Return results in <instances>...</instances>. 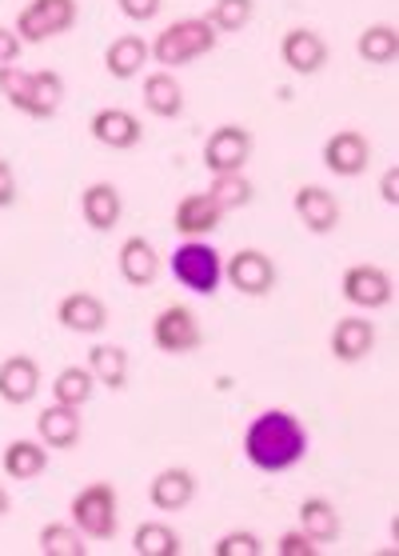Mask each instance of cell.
I'll use <instances>...</instances> for the list:
<instances>
[{"instance_id": "1", "label": "cell", "mask_w": 399, "mask_h": 556, "mask_svg": "<svg viewBox=\"0 0 399 556\" xmlns=\"http://www.w3.org/2000/svg\"><path fill=\"white\" fill-rule=\"evenodd\" d=\"M244 456L260 472H287L308 456V429L296 413L268 408L244 429Z\"/></svg>"}, {"instance_id": "2", "label": "cell", "mask_w": 399, "mask_h": 556, "mask_svg": "<svg viewBox=\"0 0 399 556\" xmlns=\"http://www.w3.org/2000/svg\"><path fill=\"white\" fill-rule=\"evenodd\" d=\"M216 37L220 33L204 16H184V21H172L164 33H156V40L149 45V56L172 73V68H184V64L208 56L216 49Z\"/></svg>"}, {"instance_id": "3", "label": "cell", "mask_w": 399, "mask_h": 556, "mask_svg": "<svg viewBox=\"0 0 399 556\" xmlns=\"http://www.w3.org/2000/svg\"><path fill=\"white\" fill-rule=\"evenodd\" d=\"M68 520L85 541H113L120 529V505H116V489L108 481L85 484L68 505Z\"/></svg>"}, {"instance_id": "4", "label": "cell", "mask_w": 399, "mask_h": 556, "mask_svg": "<svg viewBox=\"0 0 399 556\" xmlns=\"http://www.w3.org/2000/svg\"><path fill=\"white\" fill-rule=\"evenodd\" d=\"M172 277L196 296H213L224 285V256L216 253L213 244L204 241H184L172 253Z\"/></svg>"}, {"instance_id": "5", "label": "cell", "mask_w": 399, "mask_h": 556, "mask_svg": "<svg viewBox=\"0 0 399 556\" xmlns=\"http://www.w3.org/2000/svg\"><path fill=\"white\" fill-rule=\"evenodd\" d=\"M76 25V0H28L16 13V37L25 45H44L52 37H64Z\"/></svg>"}, {"instance_id": "6", "label": "cell", "mask_w": 399, "mask_h": 556, "mask_svg": "<svg viewBox=\"0 0 399 556\" xmlns=\"http://www.w3.org/2000/svg\"><path fill=\"white\" fill-rule=\"evenodd\" d=\"M252 149H256V140L244 125H220L216 132H208L204 140V152H200V161L208 173H244L252 161Z\"/></svg>"}, {"instance_id": "7", "label": "cell", "mask_w": 399, "mask_h": 556, "mask_svg": "<svg viewBox=\"0 0 399 556\" xmlns=\"http://www.w3.org/2000/svg\"><path fill=\"white\" fill-rule=\"evenodd\" d=\"M152 344L168 356L196 353L200 344H204V329H200L196 313L184 308V304H168V308L152 320Z\"/></svg>"}, {"instance_id": "8", "label": "cell", "mask_w": 399, "mask_h": 556, "mask_svg": "<svg viewBox=\"0 0 399 556\" xmlns=\"http://www.w3.org/2000/svg\"><path fill=\"white\" fill-rule=\"evenodd\" d=\"M224 280L244 296H268L275 289V265L263 249H240L224 261Z\"/></svg>"}, {"instance_id": "9", "label": "cell", "mask_w": 399, "mask_h": 556, "mask_svg": "<svg viewBox=\"0 0 399 556\" xmlns=\"http://www.w3.org/2000/svg\"><path fill=\"white\" fill-rule=\"evenodd\" d=\"M368 165H372V144H368L363 132L339 128V132H332V137L324 140V168L332 177H344V180L363 177Z\"/></svg>"}, {"instance_id": "10", "label": "cell", "mask_w": 399, "mask_h": 556, "mask_svg": "<svg viewBox=\"0 0 399 556\" xmlns=\"http://www.w3.org/2000/svg\"><path fill=\"white\" fill-rule=\"evenodd\" d=\"M339 292L344 301L356 304V308H384L391 304L396 289H391V277H387L379 265H351L339 280Z\"/></svg>"}, {"instance_id": "11", "label": "cell", "mask_w": 399, "mask_h": 556, "mask_svg": "<svg viewBox=\"0 0 399 556\" xmlns=\"http://www.w3.org/2000/svg\"><path fill=\"white\" fill-rule=\"evenodd\" d=\"M327 349H332V356H336L339 365L363 361V356L375 349V320H368V316H360V313L336 320V329L327 337Z\"/></svg>"}, {"instance_id": "12", "label": "cell", "mask_w": 399, "mask_h": 556, "mask_svg": "<svg viewBox=\"0 0 399 556\" xmlns=\"http://www.w3.org/2000/svg\"><path fill=\"white\" fill-rule=\"evenodd\" d=\"M280 56L296 76H316L327 64V40L312 28H287L280 40Z\"/></svg>"}, {"instance_id": "13", "label": "cell", "mask_w": 399, "mask_h": 556, "mask_svg": "<svg viewBox=\"0 0 399 556\" xmlns=\"http://www.w3.org/2000/svg\"><path fill=\"white\" fill-rule=\"evenodd\" d=\"M292 208H296L299 225L308 228V232H316V237H327V232L339 225L336 192H327L324 185H304V189H296Z\"/></svg>"}, {"instance_id": "14", "label": "cell", "mask_w": 399, "mask_h": 556, "mask_svg": "<svg viewBox=\"0 0 399 556\" xmlns=\"http://www.w3.org/2000/svg\"><path fill=\"white\" fill-rule=\"evenodd\" d=\"M220 220H224V208H220L208 192H192V197H184L172 213V228L184 237V241H200V237L216 232Z\"/></svg>"}, {"instance_id": "15", "label": "cell", "mask_w": 399, "mask_h": 556, "mask_svg": "<svg viewBox=\"0 0 399 556\" xmlns=\"http://www.w3.org/2000/svg\"><path fill=\"white\" fill-rule=\"evenodd\" d=\"M80 432H85L80 408L56 405V401H52L49 408H40L37 441L44 444V448H56V453H64V448H76V444H80Z\"/></svg>"}, {"instance_id": "16", "label": "cell", "mask_w": 399, "mask_h": 556, "mask_svg": "<svg viewBox=\"0 0 399 556\" xmlns=\"http://www.w3.org/2000/svg\"><path fill=\"white\" fill-rule=\"evenodd\" d=\"M56 320H61L68 332H80V337H100L108 329V308L100 296L92 292H68L61 304H56Z\"/></svg>"}, {"instance_id": "17", "label": "cell", "mask_w": 399, "mask_h": 556, "mask_svg": "<svg viewBox=\"0 0 399 556\" xmlns=\"http://www.w3.org/2000/svg\"><path fill=\"white\" fill-rule=\"evenodd\" d=\"M88 132L104 144V149H137L140 140H144V125H140L137 113H128V109H100L92 121H88Z\"/></svg>"}, {"instance_id": "18", "label": "cell", "mask_w": 399, "mask_h": 556, "mask_svg": "<svg viewBox=\"0 0 399 556\" xmlns=\"http://www.w3.org/2000/svg\"><path fill=\"white\" fill-rule=\"evenodd\" d=\"M40 392V365L33 356L16 353L0 365V401L4 405H28Z\"/></svg>"}, {"instance_id": "19", "label": "cell", "mask_w": 399, "mask_h": 556, "mask_svg": "<svg viewBox=\"0 0 399 556\" xmlns=\"http://www.w3.org/2000/svg\"><path fill=\"white\" fill-rule=\"evenodd\" d=\"M80 213H85L88 228H96V232H113L120 225V216H125V197L116 189L113 180H96V185H88L85 197H80Z\"/></svg>"}, {"instance_id": "20", "label": "cell", "mask_w": 399, "mask_h": 556, "mask_svg": "<svg viewBox=\"0 0 399 556\" xmlns=\"http://www.w3.org/2000/svg\"><path fill=\"white\" fill-rule=\"evenodd\" d=\"M192 496H196V477L180 465L160 468L149 484V501H152V508H160V513H180V508L192 505Z\"/></svg>"}, {"instance_id": "21", "label": "cell", "mask_w": 399, "mask_h": 556, "mask_svg": "<svg viewBox=\"0 0 399 556\" xmlns=\"http://www.w3.org/2000/svg\"><path fill=\"white\" fill-rule=\"evenodd\" d=\"M140 97H144V109H149L152 116H160V121H172V116L184 113V89H180L176 73H168V68L144 76Z\"/></svg>"}, {"instance_id": "22", "label": "cell", "mask_w": 399, "mask_h": 556, "mask_svg": "<svg viewBox=\"0 0 399 556\" xmlns=\"http://www.w3.org/2000/svg\"><path fill=\"white\" fill-rule=\"evenodd\" d=\"M120 277L132 285V289H149L152 280H156V273H160V256H156V249H152V241H144V237H128L125 244H120Z\"/></svg>"}, {"instance_id": "23", "label": "cell", "mask_w": 399, "mask_h": 556, "mask_svg": "<svg viewBox=\"0 0 399 556\" xmlns=\"http://www.w3.org/2000/svg\"><path fill=\"white\" fill-rule=\"evenodd\" d=\"M144 64H149V40L137 37V33H125L104 49V68L113 80H132V76H140Z\"/></svg>"}, {"instance_id": "24", "label": "cell", "mask_w": 399, "mask_h": 556, "mask_svg": "<svg viewBox=\"0 0 399 556\" xmlns=\"http://www.w3.org/2000/svg\"><path fill=\"white\" fill-rule=\"evenodd\" d=\"M299 532H308L316 544H336L344 525H339V513L336 505L327 501V496H308L304 505H299Z\"/></svg>"}, {"instance_id": "25", "label": "cell", "mask_w": 399, "mask_h": 556, "mask_svg": "<svg viewBox=\"0 0 399 556\" xmlns=\"http://www.w3.org/2000/svg\"><path fill=\"white\" fill-rule=\"evenodd\" d=\"M4 477L9 481H37L40 472L49 468V448L40 441H28V437H21V441H13L9 448H4Z\"/></svg>"}, {"instance_id": "26", "label": "cell", "mask_w": 399, "mask_h": 556, "mask_svg": "<svg viewBox=\"0 0 399 556\" xmlns=\"http://www.w3.org/2000/svg\"><path fill=\"white\" fill-rule=\"evenodd\" d=\"M132 553L137 556H180L184 553V536L164 525V520H144L132 532Z\"/></svg>"}, {"instance_id": "27", "label": "cell", "mask_w": 399, "mask_h": 556, "mask_svg": "<svg viewBox=\"0 0 399 556\" xmlns=\"http://www.w3.org/2000/svg\"><path fill=\"white\" fill-rule=\"evenodd\" d=\"M88 372L96 377V384L104 389H128V353L120 344H96L92 353H88Z\"/></svg>"}, {"instance_id": "28", "label": "cell", "mask_w": 399, "mask_h": 556, "mask_svg": "<svg viewBox=\"0 0 399 556\" xmlns=\"http://www.w3.org/2000/svg\"><path fill=\"white\" fill-rule=\"evenodd\" d=\"M92 392H96V377L80 365H68L56 372L52 380V401L56 405H73V408H85L92 401Z\"/></svg>"}, {"instance_id": "29", "label": "cell", "mask_w": 399, "mask_h": 556, "mask_svg": "<svg viewBox=\"0 0 399 556\" xmlns=\"http://www.w3.org/2000/svg\"><path fill=\"white\" fill-rule=\"evenodd\" d=\"M356 52H360L363 64H375V68H387V64L396 61L399 52V37L391 25H368L356 40Z\"/></svg>"}, {"instance_id": "30", "label": "cell", "mask_w": 399, "mask_h": 556, "mask_svg": "<svg viewBox=\"0 0 399 556\" xmlns=\"http://www.w3.org/2000/svg\"><path fill=\"white\" fill-rule=\"evenodd\" d=\"M37 544L44 556H88V541L76 532L73 520H68V525H64V520H49V525L40 529Z\"/></svg>"}, {"instance_id": "31", "label": "cell", "mask_w": 399, "mask_h": 556, "mask_svg": "<svg viewBox=\"0 0 399 556\" xmlns=\"http://www.w3.org/2000/svg\"><path fill=\"white\" fill-rule=\"evenodd\" d=\"M0 97L13 104L16 113L33 116L37 104H33V73H25L21 64H0Z\"/></svg>"}, {"instance_id": "32", "label": "cell", "mask_w": 399, "mask_h": 556, "mask_svg": "<svg viewBox=\"0 0 399 556\" xmlns=\"http://www.w3.org/2000/svg\"><path fill=\"white\" fill-rule=\"evenodd\" d=\"M208 197H213L224 213H232V208H244V204H252L256 189H252V180L244 177V173H216Z\"/></svg>"}, {"instance_id": "33", "label": "cell", "mask_w": 399, "mask_h": 556, "mask_svg": "<svg viewBox=\"0 0 399 556\" xmlns=\"http://www.w3.org/2000/svg\"><path fill=\"white\" fill-rule=\"evenodd\" d=\"M64 101V80L61 73H52V68H37L33 73V104H37V121H49Z\"/></svg>"}, {"instance_id": "34", "label": "cell", "mask_w": 399, "mask_h": 556, "mask_svg": "<svg viewBox=\"0 0 399 556\" xmlns=\"http://www.w3.org/2000/svg\"><path fill=\"white\" fill-rule=\"evenodd\" d=\"M252 13H256V0H216L204 21H208L216 33H240V28L252 21Z\"/></svg>"}, {"instance_id": "35", "label": "cell", "mask_w": 399, "mask_h": 556, "mask_svg": "<svg viewBox=\"0 0 399 556\" xmlns=\"http://www.w3.org/2000/svg\"><path fill=\"white\" fill-rule=\"evenodd\" d=\"M213 553H216V556H260V553H263V544H260V536H256V532L236 529V532H224V536L216 541Z\"/></svg>"}, {"instance_id": "36", "label": "cell", "mask_w": 399, "mask_h": 556, "mask_svg": "<svg viewBox=\"0 0 399 556\" xmlns=\"http://www.w3.org/2000/svg\"><path fill=\"white\" fill-rule=\"evenodd\" d=\"M275 548H280V556H320V544H316L308 532H299V529H287Z\"/></svg>"}, {"instance_id": "37", "label": "cell", "mask_w": 399, "mask_h": 556, "mask_svg": "<svg viewBox=\"0 0 399 556\" xmlns=\"http://www.w3.org/2000/svg\"><path fill=\"white\" fill-rule=\"evenodd\" d=\"M116 4H120V13L128 16V21H152V16L160 13V4L164 0H116Z\"/></svg>"}, {"instance_id": "38", "label": "cell", "mask_w": 399, "mask_h": 556, "mask_svg": "<svg viewBox=\"0 0 399 556\" xmlns=\"http://www.w3.org/2000/svg\"><path fill=\"white\" fill-rule=\"evenodd\" d=\"M16 197H21V192H16V173H13V165L0 156V208H13Z\"/></svg>"}, {"instance_id": "39", "label": "cell", "mask_w": 399, "mask_h": 556, "mask_svg": "<svg viewBox=\"0 0 399 556\" xmlns=\"http://www.w3.org/2000/svg\"><path fill=\"white\" fill-rule=\"evenodd\" d=\"M21 52H25V40L16 37V28L0 25V64H16Z\"/></svg>"}, {"instance_id": "40", "label": "cell", "mask_w": 399, "mask_h": 556, "mask_svg": "<svg viewBox=\"0 0 399 556\" xmlns=\"http://www.w3.org/2000/svg\"><path fill=\"white\" fill-rule=\"evenodd\" d=\"M399 173H396V168H387V173H384V180H379V197H384V201L387 204H396L399 201Z\"/></svg>"}, {"instance_id": "41", "label": "cell", "mask_w": 399, "mask_h": 556, "mask_svg": "<svg viewBox=\"0 0 399 556\" xmlns=\"http://www.w3.org/2000/svg\"><path fill=\"white\" fill-rule=\"evenodd\" d=\"M9 508H13V496H9V489H4V484H0V517H4V513H9Z\"/></svg>"}]
</instances>
